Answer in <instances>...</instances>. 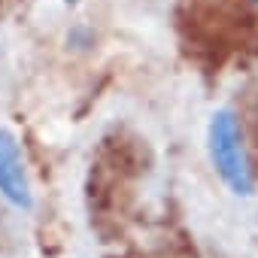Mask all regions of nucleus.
<instances>
[{
	"mask_svg": "<svg viewBox=\"0 0 258 258\" xmlns=\"http://www.w3.org/2000/svg\"><path fill=\"white\" fill-rule=\"evenodd\" d=\"M207 152L210 161L219 173V179L237 195V198H249L255 188L252 179V167H249V155L243 146V131L240 121L231 109H216L210 124H207Z\"/></svg>",
	"mask_w": 258,
	"mask_h": 258,
	"instance_id": "f257e3e1",
	"label": "nucleus"
},
{
	"mask_svg": "<svg viewBox=\"0 0 258 258\" xmlns=\"http://www.w3.org/2000/svg\"><path fill=\"white\" fill-rule=\"evenodd\" d=\"M0 198L13 204L16 210H31V204H34L19 140L7 127H0Z\"/></svg>",
	"mask_w": 258,
	"mask_h": 258,
	"instance_id": "f03ea898",
	"label": "nucleus"
},
{
	"mask_svg": "<svg viewBox=\"0 0 258 258\" xmlns=\"http://www.w3.org/2000/svg\"><path fill=\"white\" fill-rule=\"evenodd\" d=\"M249 4H252V7H255V10H258V0H249Z\"/></svg>",
	"mask_w": 258,
	"mask_h": 258,
	"instance_id": "7ed1b4c3",
	"label": "nucleus"
},
{
	"mask_svg": "<svg viewBox=\"0 0 258 258\" xmlns=\"http://www.w3.org/2000/svg\"><path fill=\"white\" fill-rule=\"evenodd\" d=\"M64 4H73V0H64Z\"/></svg>",
	"mask_w": 258,
	"mask_h": 258,
	"instance_id": "20e7f679",
	"label": "nucleus"
}]
</instances>
